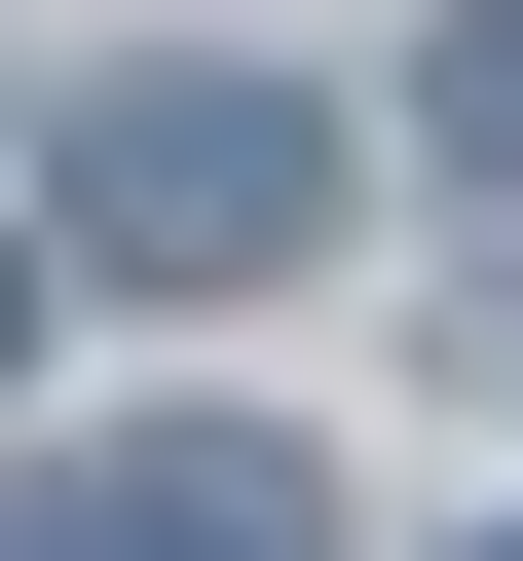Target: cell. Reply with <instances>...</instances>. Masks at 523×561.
Here are the masks:
<instances>
[{"label":"cell","mask_w":523,"mask_h":561,"mask_svg":"<svg viewBox=\"0 0 523 561\" xmlns=\"http://www.w3.org/2000/svg\"><path fill=\"white\" fill-rule=\"evenodd\" d=\"M300 225H337V113L300 76H224V38L187 76H75V262H113V300H262Z\"/></svg>","instance_id":"1"},{"label":"cell","mask_w":523,"mask_h":561,"mask_svg":"<svg viewBox=\"0 0 523 561\" xmlns=\"http://www.w3.org/2000/svg\"><path fill=\"white\" fill-rule=\"evenodd\" d=\"M0 561H337V486L262 449V412H113L75 486H0Z\"/></svg>","instance_id":"2"},{"label":"cell","mask_w":523,"mask_h":561,"mask_svg":"<svg viewBox=\"0 0 523 561\" xmlns=\"http://www.w3.org/2000/svg\"><path fill=\"white\" fill-rule=\"evenodd\" d=\"M449 150H486V187H523V0H486V38H449Z\"/></svg>","instance_id":"3"},{"label":"cell","mask_w":523,"mask_h":561,"mask_svg":"<svg viewBox=\"0 0 523 561\" xmlns=\"http://www.w3.org/2000/svg\"><path fill=\"white\" fill-rule=\"evenodd\" d=\"M486 561H523V524H486Z\"/></svg>","instance_id":"5"},{"label":"cell","mask_w":523,"mask_h":561,"mask_svg":"<svg viewBox=\"0 0 523 561\" xmlns=\"http://www.w3.org/2000/svg\"><path fill=\"white\" fill-rule=\"evenodd\" d=\"M0 337H38V262H0Z\"/></svg>","instance_id":"4"}]
</instances>
